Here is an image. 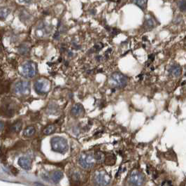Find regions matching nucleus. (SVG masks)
<instances>
[{
	"instance_id": "nucleus-1",
	"label": "nucleus",
	"mask_w": 186,
	"mask_h": 186,
	"mask_svg": "<svg viewBox=\"0 0 186 186\" xmlns=\"http://www.w3.org/2000/svg\"><path fill=\"white\" fill-rule=\"evenodd\" d=\"M51 146L54 152L61 154L65 153L69 149L67 141L63 137H55L51 139Z\"/></svg>"
},
{
	"instance_id": "nucleus-2",
	"label": "nucleus",
	"mask_w": 186,
	"mask_h": 186,
	"mask_svg": "<svg viewBox=\"0 0 186 186\" xmlns=\"http://www.w3.org/2000/svg\"><path fill=\"white\" fill-rule=\"evenodd\" d=\"M110 82L111 85L118 88H122L127 85L128 82V78L120 72H114L112 74L110 78Z\"/></svg>"
},
{
	"instance_id": "nucleus-3",
	"label": "nucleus",
	"mask_w": 186,
	"mask_h": 186,
	"mask_svg": "<svg viewBox=\"0 0 186 186\" xmlns=\"http://www.w3.org/2000/svg\"><path fill=\"white\" fill-rule=\"evenodd\" d=\"M95 161L96 159L95 155H93L92 154H82L78 158V164L81 167L85 169H90L93 168L95 165Z\"/></svg>"
},
{
	"instance_id": "nucleus-4",
	"label": "nucleus",
	"mask_w": 186,
	"mask_h": 186,
	"mask_svg": "<svg viewBox=\"0 0 186 186\" xmlns=\"http://www.w3.org/2000/svg\"><path fill=\"white\" fill-rule=\"evenodd\" d=\"M22 74L27 78H32L37 73V66L33 62H28L22 66Z\"/></svg>"
},
{
	"instance_id": "nucleus-5",
	"label": "nucleus",
	"mask_w": 186,
	"mask_h": 186,
	"mask_svg": "<svg viewBox=\"0 0 186 186\" xmlns=\"http://www.w3.org/2000/svg\"><path fill=\"white\" fill-rule=\"evenodd\" d=\"M36 93L40 95L46 94L51 90V83L45 78L38 79L34 85Z\"/></svg>"
},
{
	"instance_id": "nucleus-6",
	"label": "nucleus",
	"mask_w": 186,
	"mask_h": 186,
	"mask_svg": "<svg viewBox=\"0 0 186 186\" xmlns=\"http://www.w3.org/2000/svg\"><path fill=\"white\" fill-rule=\"evenodd\" d=\"M111 177L104 171L97 172L94 176V183L97 185H106L109 184Z\"/></svg>"
},
{
	"instance_id": "nucleus-7",
	"label": "nucleus",
	"mask_w": 186,
	"mask_h": 186,
	"mask_svg": "<svg viewBox=\"0 0 186 186\" xmlns=\"http://www.w3.org/2000/svg\"><path fill=\"white\" fill-rule=\"evenodd\" d=\"M145 182V176L138 171H133L129 177V183L131 185H142Z\"/></svg>"
},
{
	"instance_id": "nucleus-8",
	"label": "nucleus",
	"mask_w": 186,
	"mask_h": 186,
	"mask_svg": "<svg viewBox=\"0 0 186 186\" xmlns=\"http://www.w3.org/2000/svg\"><path fill=\"white\" fill-rule=\"evenodd\" d=\"M14 92L18 95H26L30 93V83L28 81H19L14 87Z\"/></svg>"
},
{
	"instance_id": "nucleus-9",
	"label": "nucleus",
	"mask_w": 186,
	"mask_h": 186,
	"mask_svg": "<svg viewBox=\"0 0 186 186\" xmlns=\"http://www.w3.org/2000/svg\"><path fill=\"white\" fill-rule=\"evenodd\" d=\"M1 113L3 114V116H6V117H13L15 113V108L13 104L11 102H8L2 105Z\"/></svg>"
},
{
	"instance_id": "nucleus-10",
	"label": "nucleus",
	"mask_w": 186,
	"mask_h": 186,
	"mask_svg": "<svg viewBox=\"0 0 186 186\" xmlns=\"http://www.w3.org/2000/svg\"><path fill=\"white\" fill-rule=\"evenodd\" d=\"M84 107L81 104H76L71 110V113L74 117H81L83 114H84Z\"/></svg>"
},
{
	"instance_id": "nucleus-11",
	"label": "nucleus",
	"mask_w": 186,
	"mask_h": 186,
	"mask_svg": "<svg viewBox=\"0 0 186 186\" xmlns=\"http://www.w3.org/2000/svg\"><path fill=\"white\" fill-rule=\"evenodd\" d=\"M20 167L25 170H30L32 169V160L28 157H21L18 160Z\"/></svg>"
},
{
	"instance_id": "nucleus-12",
	"label": "nucleus",
	"mask_w": 186,
	"mask_h": 186,
	"mask_svg": "<svg viewBox=\"0 0 186 186\" xmlns=\"http://www.w3.org/2000/svg\"><path fill=\"white\" fill-rule=\"evenodd\" d=\"M169 72L171 75L173 76L174 77H178L181 74V66L178 64H172V66L169 67Z\"/></svg>"
},
{
	"instance_id": "nucleus-13",
	"label": "nucleus",
	"mask_w": 186,
	"mask_h": 186,
	"mask_svg": "<svg viewBox=\"0 0 186 186\" xmlns=\"http://www.w3.org/2000/svg\"><path fill=\"white\" fill-rule=\"evenodd\" d=\"M104 163L108 166H113L116 163V157H115V155L112 153H106Z\"/></svg>"
},
{
	"instance_id": "nucleus-14",
	"label": "nucleus",
	"mask_w": 186,
	"mask_h": 186,
	"mask_svg": "<svg viewBox=\"0 0 186 186\" xmlns=\"http://www.w3.org/2000/svg\"><path fill=\"white\" fill-rule=\"evenodd\" d=\"M63 178V173L61 171H55L51 175V178L52 181L55 183H59Z\"/></svg>"
},
{
	"instance_id": "nucleus-15",
	"label": "nucleus",
	"mask_w": 186,
	"mask_h": 186,
	"mask_svg": "<svg viewBox=\"0 0 186 186\" xmlns=\"http://www.w3.org/2000/svg\"><path fill=\"white\" fill-rule=\"evenodd\" d=\"M46 111L48 114H52V115L57 114V113L59 112L58 105L56 104L55 103H53V104H50L49 103Z\"/></svg>"
},
{
	"instance_id": "nucleus-16",
	"label": "nucleus",
	"mask_w": 186,
	"mask_h": 186,
	"mask_svg": "<svg viewBox=\"0 0 186 186\" xmlns=\"http://www.w3.org/2000/svg\"><path fill=\"white\" fill-rule=\"evenodd\" d=\"M36 133V129L34 126H29L25 128L23 131V135L26 137H31Z\"/></svg>"
},
{
	"instance_id": "nucleus-17",
	"label": "nucleus",
	"mask_w": 186,
	"mask_h": 186,
	"mask_svg": "<svg viewBox=\"0 0 186 186\" xmlns=\"http://www.w3.org/2000/svg\"><path fill=\"white\" fill-rule=\"evenodd\" d=\"M22 122L21 121H17L15 123H13V125L11 127V130L13 132H19L22 129Z\"/></svg>"
},
{
	"instance_id": "nucleus-18",
	"label": "nucleus",
	"mask_w": 186,
	"mask_h": 186,
	"mask_svg": "<svg viewBox=\"0 0 186 186\" xmlns=\"http://www.w3.org/2000/svg\"><path fill=\"white\" fill-rule=\"evenodd\" d=\"M56 130V127L55 125H50L47 126L44 129H43V134L46 135H49V134H53Z\"/></svg>"
},
{
	"instance_id": "nucleus-19",
	"label": "nucleus",
	"mask_w": 186,
	"mask_h": 186,
	"mask_svg": "<svg viewBox=\"0 0 186 186\" xmlns=\"http://www.w3.org/2000/svg\"><path fill=\"white\" fill-rule=\"evenodd\" d=\"M105 155L106 153L104 152H101V151H97L95 153V159H96V161H97L98 162H104V158H105Z\"/></svg>"
},
{
	"instance_id": "nucleus-20",
	"label": "nucleus",
	"mask_w": 186,
	"mask_h": 186,
	"mask_svg": "<svg viewBox=\"0 0 186 186\" xmlns=\"http://www.w3.org/2000/svg\"><path fill=\"white\" fill-rule=\"evenodd\" d=\"M18 52L20 55H27L28 53L29 52L28 46L25 44L20 45L18 48Z\"/></svg>"
},
{
	"instance_id": "nucleus-21",
	"label": "nucleus",
	"mask_w": 186,
	"mask_h": 186,
	"mask_svg": "<svg viewBox=\"0 0 186 186\" xmlns=\"http://www.w3.org/2000/svg\"><path fill=\"white\" fill-rule=\"evenodd\" d=\"M132 1L136 5L138 6L139 7H140L142 9L146 8V4H147V0H132Z\"/></svg>"
},
{
	"instance_id": "nucleus-22",
	"label": "nucleus",
	"mask_w": 186,
	"mask_h": 186,
	"mask_svg": "<svg viewBox=\"0 0 186 186\" xmlns=\"http://www.w3.org/2000/svg\"><path fill=\"white\" fill-rule=\"evenodd\" d=\"M11 12L10 9L9 8H7V7H2L1 9V19H4L8 16V15Z\"/></svg>"
},
{
	"instance_id": "nucleus-23",
	"label": "nucleus",
	"mask_w": 186,
	"mask_h": 186,
	"mask_svg": "<svg viewBox=\"0 0 186 186\" xmlns=\"http://www.w3.org/2000/svg\"><path fill=\"white\" fill-rule=\"evenodd\" d=\"M145 26L147 29H152L155 26V22L152 18L146 20V22H145Z\"/></svg>"
},
{
	"instance_id": "nucleus-24",
	"label": "nucleus",
	"mask_w": 186,
	"mask_h": 186,
	"mask_svg": "<svg viewBox=\"0 0 186 186\" xmlns=\"http://www.w3.org/2000/svg\"><path fill=\"white\" fill-rule=\"evenodd\" d=\"M178 7L181 11L185 12L186 11V0H181L178 3Z\"/></svg>"
},
{
	"instance_id": "nucleus-25",
	"label": "nucleus",
	"mask_w": 186,
	"mask_h": 186,
	"mask_svg": "<svg viewBox=\"0 0 186 186\" xmlns=\"http://www.w3.org/2000/svg\"><path fill=\"white\" fill-rule=\"evenodd\" d=\"M72 177V180H73L74 181H75V182L78 183V181H79V180H80V175L78 174V173H76V172L74 173Z\"/></svg>"
},
{
	"instance_id": "nucleus-26",
	"label": "nucleus",
	"mask_w": 186,
	"mask_h": 186,
	"mask_svg": "<svg viewBox=\"0 0 186 186\" xmlns=\"http://www.w3.org/2000/svg\"><path fill=\"white\" fill-rule=\"evenodd\" d=\"M9 169H10L11 172L12 174H13L14 175H16L18 173V169H16V168H15L14 167H12L11 166V167H9Z\"/></svg>"
},
{
	"instance_id": "nucleus-27",
	"label": "nucleus",
	"mask_w": 186,
	"mask_h": 186,
	"mask_svg": "<svg viewBox=\"0 0 186 186\" xmlns=\"http://www.w3.org/2000/svg\"><path fill=\"white\" fill-rule=\"evenodd\" d=\"M103 45L102 43H99V44H96L95 46H94V49L96 51H99V50H101L102 48Z\"/></svg>"
},
{
	"instance_id": "nucleus-28",
	"label": "nucleus",
	"mask_w": 186,
	"mask_h": 186,
	"mask_svg": "<svg viewBox=\"0 0 186 186\" xmlns=\"http://www.w3.org/2000/svg\"><path fill=\"white\" fill-rule=\"evenodd\" d=\"M172 182L169 181H165L162 183V185H172Z\"/></svg>"
},
{
	"instance_id": "nucleus-29",
	"label": "nucleus",
	"mask_w": 186,
	"mask_h": 186,
	"mask_svg": "<svg viewBox=\"0 0 186 186\" xmlns=\"http://www.w3.org/2000/svg\"><path fill=\"white\" fill-rule=\"evenodd\" d=\"M49 178L50 176H48V175L46 174H42V178H43V180H45V181H49Z\"/></svg>"
},
{
	"instance_id": "nucleus-30",
	"label": "nucleus",
	"mask_w": 186,
	"mask_h": 186,
	"mask_svg": "<svg viewBox=\"0 0 186 186\" xmlns=\"http://www.w3.org/2000/svg\"><path fill=\"white\" fill-rule=\"evenodd\" d=\"M21 3H30L32 0H18Z\"/></svg>"
},
{
	"instance_id": "nucleus-31",
	"label": "nucleus",
	"mask_w": 186,
	"mask_h": 186,
	"mask_svg": "<svg viewBox=\"0 0 186 186\" xmlns=\"http://www.w3.org/2000/svg\"><path fill=\"white\" fill-rule=\"evenodd\" d=\"M4 123L3 121H1V131H2L3 129H4Z\"/></svg>"
},
{
	"instance_id": "nucleus-32",
	"label": "nucleus",
	"mask_w": 186,
	"mask_h": 186,
	"mask_svg": "<svg viewBox=\"0 0 186 186\" xmlns=\"http://www.w3.org/2000/svg\"><path fill=\"white\" fill-rule=\"evenodd\" d=\"M35 184V185H43V184H41V183H34Z\"/></svg>"
}]
</instances>
